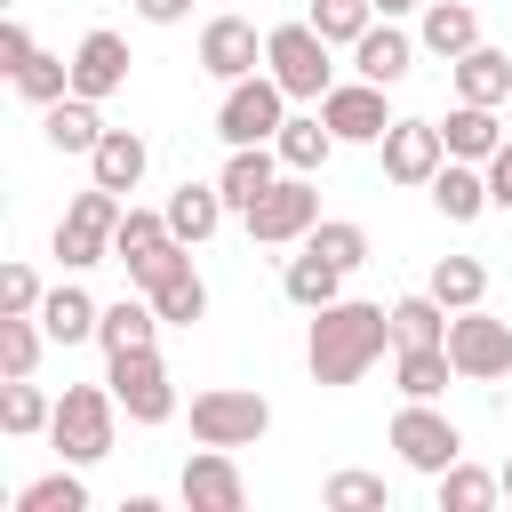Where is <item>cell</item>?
I'll return each instance as SVG.
<instances>
[{
    "label": "cell",
    "instance_id": "obj_1",
    "mask_svg": "<svg viewBox=\"0 0 512 512\" xmlns=\"http://www.w3.org/2000/svg\"><path fill=\"white\" fill-rule=\"evenodd\" d=\"M392 344V304H360V296H336L312 312V336H304V368L320 392H344L360 384Z\"/></svg>",
    "mask_w": 512,
    "mask_h": 512
},
{
    "label": "cell",
    "instance_id": "obj_2",
    "mask_svg": "<svg viewBox=\"0 0 512 512\" xmlns=\"http://www.w3.org/2000/svg\"><path fill=\"white\" fill-rule=\"evenodd\" d=\"M112 432H120V400L112 384H64L56 416H48V440L64 464H104L112 456Z\"/></svg>",
    "mask_w": 512,
    "mask_h": 512
},
{
    "label": "cell",
    "instance_id": "obj_3",
    "mask_svg": "<svg viewBox=\"0 0 512 512\" xmlns=\"http://www.w3.org/2000/svg\"><path fill=\"white\" fill-rule=\"evenodd\" d=\"M264 72L288 88V104H320V96L336 88V64H328V40L312 32V16L264 32Z\"/></svg>",
    "mask_w": 512,
    "mask_h": 512
},
{
    "label": "cell",
    "instance_id": "obj_4",
    "mask_svg": "<svg viewBox=\"0 0 512 512\" xmlns=\"http://www.w3.org/2000/svg\"><path fill=\"white\" fill-rule=\"evenodd\" d=\"M264 432H272V400L264 392H248V384L192 392V440H208V448H256Z\"/></svg>",
    "mask_w": 512,
    "mask_h": 512
},
{
    "label": "cell",
    "instance_id": "obj_5",
    "mask_svg": "<svg viewBox=\"0 0 512 512\" xmlns=\"http://www.w3.org/2000/svg\"><path fill=\"white\" fill-rule=\"evenodd\" d=\"M280 120H288V88H280L272 72L224 80V104H216V136H224V152H232V144H272Z\"/></svg>",
    "mask_w": 512,
    "mask_h": 512
},
{
    "label": "cell",
    "instance_id": "obj_6",
    "mask_svg": "<svg viewBox=\"0 0 512 512\" xmlns=\"http://www.w3.org/2000/svg\"><path fill=\"white\" fill-rule=\"evenodd\" d=\"M448 360H456L464 384H504L512 376V320H496L480 304L448 312Z\"/></svg>",
    "mask_w": 512,
    "mask_h": 512
},
{
    "label": "cell",
    "instance_id": "obj_7",
    "mask_svg": "<svg viewBox=\"0 0 512 512\" xmlns=\"http://www.w3.org/2000/svg\"><path fill=\"white\" fill-rule=\"evenodd\" d=\"M104 384H112V400H120L128 424H168L176 416V384H168V360L152 344L144 352H112L104 360Z\"/></svg>",
    "mask_w": 512,
    "mask_h": 512
},
{
    "label": "cell",
    "instance_id": "obj_8",
    "mask_svg": "<svg viewBox=\"0 0 512 512\" xmlns=\"http://www.w3.org/2000/svg\"><path fill=\"white\" fill-rule=\"evenodd\" d=\"M240 224H248V240H256V248H296V240L320 224V192H312V176H296V168H288V176H280V184L240 216Z\"/></svg>",
    "mask_w": 512,
    "mask_h": 512
},
{
    "label": "cell",
    "instance_id": "obj_9",
    "mask_svg": "<svg viewBox=\"0 0 512 512\" xmlns=\"http://www.w3.org/2000/svg\"><path fill=\"white\" fill-rule=\"evenodd\" d=\"M392 448H400V464L408 472H424V480H440L456 456H464V432L432 408V400H408L400 416H392Z\"/></svg>",
    "mask_w": 512,
    "mask_h": 512
},
{
    "label": "cell",
    "instance_id": "obj_10",
    "mask_svg": "<svg viewBox=\"0 0 512 512\" xmlns=\"http://www.w3.org/2000/svg\"><path fill=\"white\" fill-rule=\"evenodd\" d=\"M200 72L208 80H248V72H264V32L248 24V16H208L200 24Z\"/></svg>",
    "mask_w": 512,
    "mask_h": 512
},
{
    "label": "cell",
    "instance_id": "obj_11",
    "mask_svg": "<svg viewBox=\"0 0 512 512\" xmlns=\"http://www.w3.org/2000/svg\"><path fill=\"white\" fill-rule=\"evenodd\" d=\"M376 152H384V184H432L448 160V136H440V120H392Z\"/></svg>",
    "mask_w": 512,
    "mask_h": 512
},
{
    "label": "cell",
    "instance_id": "obj_12",
    "mask_svg": "<svg viewBox=\"0 0 512 512\" xmlns=\"http://www.w3.org/2000/svg\"><path fill=\"white\" fill-rule=\"evenodd\" d=\"M320 120L336 128V144H384V128H392L376 80H336V88L320 96Z\"/></svg>",
    "mask_w": 512,
    "mask_h": 512
},
{
    "label": "cell",
    "instance_id": "obj_13",
    "mask_svg": "<svg viewBox=\"0 0 512 512\" xmlns=\"http://www.w3.org/2000/svg\"><path fill=\"white\" fill-rule=\"evenodd\" d=\"M184 512H240L248 504V480H240V464H232V448H208L200 440V456H184Z\"/></svg>",
    "mask_w": 512,
    "mask_h": 512
},
{
    "label": "cell",
    "instance_id": "obj_14",
    "mask_svg": "<svg viewBox=\"0 0 512 512\" xmlns=\"http://www.w3.org/2000/svg\"><path fill=\"white\" fill-rule=\"evenodd\" d=\"M416 32H400V16H376L360 40H352V72L360 80H376V88H400L408 80V64H416Z\"/></svg>",
    "mask_w": 512,
    "mask_h": 512
},
{
    "label": "cell",
    "instance_id": "obj_15",
    "mask_svg": "<svg viewBox=\"0 0 512 512\" xmlns=\"http://www.w3.org/2000/svg\"><path fill=\"white\" fill-rule=\"evenodd\" d=\"M120 88H128V40L104 32V24L80 32V48H72V96H96V104H104V96H120Z\"/></svg>",
    "mask_w": 512,
    "mask_h": 512
},
{
    "label": "cell",
    "instance_id": "obj_16",
    "mask_svg": "<svg viewBox=\"0 0 512 512\" xmlns=\"http://www.w3.org/2000/svg\"><path fill=\"white\" fill-rule=\"evenodd\" d=\"M416 40H424V56L456 64L464 48H480V8L472 0H424L416 8Z\"/></svg>",
    "mask_w": 512,
    "mask_h": 512
},
{
    "label": "cell",
    "instance_id": "obj_17",
    "mask_svg": "<svg viewBox=\"0 0 512 512\" xmlns=\"http://www.w3.org/2000/svg\"><path fill=\"white\" fill-rule=\"evenodd\" d=\"M280 168H288V160H280V144H232V160H224V176H216V184H224V200H232V216H248V208L280 184Z\"/></svg>",
    "mask_w": 512,
    "mask_h": 512
},
{
    "label": "cell",
    "instance_id": "obj_18",
    "mask_svg": "<svg viewBox=\"0 0 512 512\" xmlns=\"http://www.w3.org/2000/svg\"><path fill=\"white\" fill-rule=\"evenodd\" d=\"M432 192V208L448 216V224H472V216H488L496 200H488V168L480 160H440V176L424 184Z\"/></svg>",
    "mask_w": 512,
    "mask_h": 512
},
{
    "label": "cell",
    "instance_id": "obj_19",
    "mask_svg": "<svg viewBox=\"0 0 512 512\" xmlns=\"http://www.w3.org/2000/svg\"><path fill=\"white\" fill-rule=\"evenodd\" d=\"M224 216H232L224 184H192V176H184V184L168 192V232H176L184 248H200V240H208V232H216Z\"/></svg>",
    "mask_w": 512,
    "mask_h": 512
},
{
    "label": "cell",
    "instance_id": "obj_20",
    "mask_svg": "<svg viewBox=\"0 0 512 512\" xmlns=\"http://www.w3.org/2000/svg\"><path fill=\"white\" fill-rule=\"evenodd\" d=\"M160 328H168V320H160V304L136 288V296H120V304H104V320H96V344H104V360H112V352H144Z\"/></svg>",
    "mask_w": 512,
    "mask_h": 512
},
{
    "label": "cell",
    "instance_id": "obj_21",
    "mask_svg": "<svg viewBox=\"0 0 512 512\" xmlns=\"http://www.w3.org/2000/svg\"><path fill=\"white\" fill-rule=\"evenodd\" d=\"M448 80H456V96L464 104H512V56L504 48H464L456 64H448Z\"/></svg>",
    "mask_w": 512,
    "mask_h": 512
},
{
    "label": "cell",
    "instance_id": "obj_22",
    "mask_svg": "<svg viewBox=\"0 0 512 512\" xmlns=\"http://www.w3.org/2000/svg\"><path fill=\"white\" fill-rule=\"evenodd\" d=\"M40 136H48V152H96V136H104V112H96V96H56L48 112H40Z\"/></svg>",
    "mask_w": 512,
    "mask_h": 512
},
{
    "label": "cell",
    "instance_id": "obj_23",
    "mask_svg": "<svg viewBox=\"0 0 512 512\" xmlns=\"http://www.w3.org/2000/svg\"><path fill=\"white\" fill-rule=\"evenodd\" d=\"M144 136L136 128H104L96 136V152H88V184H112V192H136L144 184Z\"/></svg>",
    "mask_w": 512,
    "mask_h": 512
},
{
    "label": "cell",
    "instance_id": "obj_24",
    "mask_svg": "<svg viewBox=\"0 0 512 512\" xmlns=\"http://www.w3.org/2000/svg\"><path fill=\"white\" fill-rule=\"evenodd\" d=\"M440 136H448V160H480L488 168V152L504 144V120H496V104H464L456 96V112L440 120Z\"/></svg>",
    "mask_w": 512,
    "mask_h": 512
},
{
    "label": "cell",
    "instance_id": "obj_25",
    "mask_svg": "<svg viewBox=\"0 0 512 512\" xmlns=\"http://www.w3.org/2000/svg\"><path fill=\"white\" fill-rule=\"evenodd\" d=\"M272 144H280V160H288L296 176H320V168H328V152H336V128H328L320 112H288Z\"/></svg>",
    "mask_w": 512,
    "mask_h": 512
},
{
    "label": "cell",
    "instance_id": "obj_26",
    "mask_svg": "<svg viewBox=\"0 0 512 512\" xmlns=\"http://www.w3.org/2000/svg\"><path fill=\"white\" fill-rule=\"evenodd\" d=\"M280 288H288V304L320 312V304H336V296H344V272H336L320 248H296V256L280 264Z\"/></svg>",
    "mask_w": 512,
    "mask_h": 512
},
{
    "label": "cell",
    "instance_id": "obj_27",
    "mask_svg": "<svg viewBox=\"0 0 512 512\" xmlns=\"http://www.w3.org/2000/svg\"><path fill=\"white\" fill-rule=\"evenodd\" d=\"M96 320H104V304L88 296V288H48V304H40V328H48V344H88L96 336Z\"/></svg>",
    "mask_w": 512,
    "mask_h": 512
},
{
    "label": "cell",
    "instance_id": "obj_28",
    "mask_svg": "<svg viewBox=\"0 0 512 512\" xmlns=\"http://www.w3.org/2000/svg\"><path fill=\"white\" fill-rule=\"evenodd\" d=\"M144 296L160 304V320H168V328H192V320H208V280L192 272V256H184L176 272H160V280H152Z\"/></svg>",
    "mask_w": 512,
    "mask_h": 512
},
{
    "label": "cell",
    "instance_id": "obj_29",
    "mask_svg": "<svg viewBox=\"0 0 512 512\" xmlns=\"http://www.w3.org/2000/svg\"><path fill=\"white\" fill-rule=\"evenodd\" d=\"M88 464H56V472H40V480H24L16 488V512H88V480H80Z\"/></svg>",
    "mask_w": 512,
    "mask_h": 512
},
{
    "label": "cell",
    "instance_id": "obj_30",
    "mask_svg": "<svg viewBox=\"0 0 512 512\" xmlns=\"http://www.w3.org/2000/svg\"><path fill=\"white\" fill-rule=\"evenodd\" d=\"M104 256H112V224L64 208V224H56V264H64V272H88V264H104Z\"/></svg>",
    "mask_w": 512,
    "mask_h": 512
},
{
    "label": "cell",
    "instance_id": "obj_31",
    "mask_svg": "<svg viewBox=\"0 0 512 512\" xmlns=\"http://www.w3.org/2000/svg\"><path fill=\"white\" fill-rule=\"evenodd\" d=\"M400 392L408 400H440L448 392V376H456V360H448V344H400Z\"/></svg>",
    "mask_w": 512,
    "mask_h": 512
},
{
    "label": "cell",
    "instance_id": "obj_32",
    "mask_svg": "<svg viewBox=\"0 0 512 512\" xmlns=\"http://www.w3.org/2000/svg\"><path fill=\"white\" fill-rule=\"evenodd\" d=\"M48 416H56V400H48L32 376H8V384H0V432H8V440L48 432Z\"/></svg>",
    "mask_w": 512,
    "mask_h": 512
},
{
    "label": "cell",
    "instance_id": "obj_33",
    "mask_svg": "<svg viewBox=\"0 0 512 512\" xmlns=\"http://www.w3.org/2000/svg\"><path fill=\"white\" fill-rule=\"evenodd\" d=\"M8 80H16V96H24V104H40V112H48L56 96H72V56H48V48H32V56H24Z\"/></svg>",
    "mask_w": 512,
    "mask_h": 512
},
{
    "label": "cell",
    "instance_id": "obj_34",
    "mask_svg": "<svg viewBox=\"0 0 512 512\" xmlns=\"http://www.w3.org/2000/svg\"><path fill=\"white\" fill-rule=\"evenodd\" d=\"M424 288H432L448 312H464V304H480V296H488V264H480V256H440Z\"/></svg>",
    "mask_w": 512,
    "mask_h": 512
},
{
    "label": "cell",
    "instance_id": "obj_35",
    "mask_svg": "<svg viewBox=\"0 0 512 512\" xmlns=\"http://www.w3.org/2000/svg\"><path fill=\"white\" fill-rule=\"evenodd\" d=\"M392 344H448V304L424 288V296H400L392 304Z\"/></svg>",
    "mask_w": 512,
    "mask_h": 512
},
{
    "label": "cell",
    "instance_id": "obj_36",
    "mask_svg": "<svg viewBox=\"0 0 512 512\" xmlns=\"http://www.w3.org/2000/svg\"><path fill=\"white\" fill-rule=\"evenodd\" d=\"M40 344H48L40 312H0V376H32L40 368Z\"/></svg>",
    "mask_w": 512,
    "mask_h": 512
},
{
    "label": "cell",
    "instance_id": "obj_37",
    "mask_svg": "<svg viewBox=\"0 0 512 512\" xmlns=\"http://www.w3.org/2000/svg\"><path fill=\"white\" fill-rule=\"evenodd\" d=\"M496 496H504V480H496V472H480V464H464V456L440 472V512H488Z\"/></svg>",
    "mask_w": 512,
    "mask_h": 512
},
{
    "label": "cell",
    "instance_id": "obj_38",
    "mask_svg": "<svg viewBox=\"0 0 512 512\" xmlns=\"http://www.w3.org/2000/svg\"><path fill=\"white\" fill-rule=\"evenodd\" d=\"M296 248H320L336 272H360V264H368V232H360V224H344V216H320Z\"/></svg>",
    "mask_w": 512,
    "mask_h": 512
},
{
    "label": "cell",
    "instance_id": "obj_39",
    "mask_svg": "<svg viewBox=\"0 0 512 512\" xmlns=\"http://www.w3.org/2000/svg\"><path fill=\"white\" fill-rule=\"evenodd\" d=\"M320 504L328 512H392V488H384V472H328Z\"/></svg>",
    "mask_w": 512,
    "mask_h": 512
},
{
    "label": "cell",
    "instance_id": "obj_40",
    "mask_svg": "<svg viewBox=\"0 0 512 512\" xmlns=\"http://www.w3.org/2000/svg\"><path fill=\"white\" fill-rule=\"evenodd\" d=\"M304 16H312V32H320L328 48H352V40L376 24V0H312Z\"/></svg>",
    "mask_w": 512,
    "mask_h": 512
},
{
    "label": "cell",
    "instance_id": "obj_41",
    "mask_svg": "<svg viewBox=\"0 0 512 512\" xmlns=\"http://www.w3.org/2000/svg\"><path fill=\"white\" fill-rule=\"evenodd\" d=\"M160 240H168V208H128L120 232H112V256L128 264V256H144V248H160Z\"/></svg>",
    "mask_w": 512,
    "mask_h": 512
},
{
    "label": "cell",
    "instance_id": "obj_42",
    "mask_svg": "<svg viewBox=\"0 0 512 512\" xmlns=\"http://www.w3.org/2000/svg\"><path fill=\"white\" fill-rule=\"evenodd\" d=\"M40 304H48L40 272L32 264H0V312H40Z\"/></svg>",
    "mask_w": 512,
    "mask_h": 512
},
{
    "label": "cell",
    "instance_id": "obj_43",
    "mask_svg": "<svg viewBox=\"0 0 512 512\" xmlns=\"http://www.w3.org/2000/svg\"><path fill=\"white\" fill-rule=\"evenodd\" d=\"M184 256H192V248H184V240H176V232H168V240H160V248H144V256H128V280H136V288H152V280H160V272H176V264H184Z\"/></svg>",
    "mask_w": 512,
    "mask_h": 512
},
{
    "label": "cell",
    "instance_id": "obj_44",
    "mask_svg": "<svg viewBox=\"0 0 512 512\" xmlns=\"http://www.w3.org/2000/svg\"><path fill=\"white\" fill-rule=\"evenodd\" d=\"M488 200H496V208H512V136L488 152Z\"/></svg>",
    "mask_w": 512,
    "mask_h": 512
},
{
    "label": "cell",
    "instance_id": "obj_45",
    "mask_svg": "<svg viewBox=\"0 0 512 512\" xmlns=\"http://www.w3.org/2000/svg\"><path fill=\"white\" fill-rule=\"evenodd\" d=\"M24 56H32V32H24L16 16H0V72H16Z\"/></svg>",
    "mask_w": 512,
    "mask_h": 512
},
{
    "label": "cell",
    "instance_id": "obj_46",
    "mask_svg": "<svg viewBox=\"0 0 512 512\" xmlns=\"http://www.w3.org/2000/svg\"><path fill=\"white\" fill-rule=\"evenodd\" d=\"M136 16H144V24H184L192 0H136Z\"/></svg>",
    "mask_w": 512,
    "mask_h": 512
},
{
    "label": "cell",
    "instance_id": "obj_47",
    "mask_svg": "<svg viewBox=\"0 0 512 512\" xmlns=\"http://www.w3.org/2000/svg\"><path fill=\"white\" fill-rule=\"evenodd\" d=\"M424 0H376V16H416Z\"/></svg>",
    "mask_w": 512,
    "mask_h": 512
},
{
    "label": "cell",
    "instance_id": "obj_48",
    "mask_svg": "<svg viewBox=\"0 0 512 512\" xmlns=\"http://www.w3.org/2000/svg\"><path fill=\"white\" fill-rule=\"evenodd\" d=\"M496 480H504V496H512V456H504V472H496Z\"/></svg>",
    "mask_w": 512,
    "mask_h": 512
}]
</instances>
